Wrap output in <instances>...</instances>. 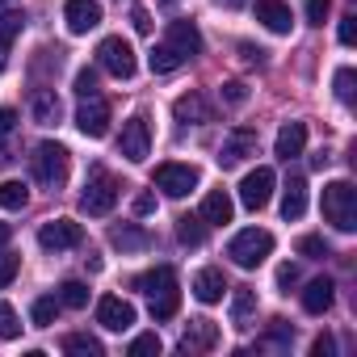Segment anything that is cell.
<instances>
[{"label":"cell","instance_id":"cell-4","mask_svg":"<svg viewBox=\"0 0 357 357\" xmlns=\"http://www.w3.org/2000/svg\"><path fill=\"white\" fill-rule=\"evenodd\" d=\"M269 252H273V236H269L265 227H244V231H236L231 244H227V257H231L240 269H257Z\"/></svg>","mask_w":357,"mask_h":357},{"label":"cell","instance_id":"cell-15","mask_svg":"<svg viewBox=\"0 0 357 357\" xmlns=\"http://www.w3.org/2000/svg\"><path fill=\"white\" fill-rule=\"evenodd\" d=\"M63 22H68L72 34H89V30L101 26V5H97V0H68V5H63Z\"/></svg>","mask_w":357,"mask_h":357},{"label":"cell","instance_id":"cell-25","mask_svg":"<svg viewBox=\"0 0 357 357\" xmlns=\"http://www.w3.org/2000/svg\"><path fill=\"white\" fill-rule=\"evenodd\" d=\"M109 244L122 248V252H143V248L151 244V236H147L143 227H135V223H122V227L109 231Z\"/></svg>","mask_w":357,"mask_h":357},{"label":"cell","instance_id":"cell-16","mask_svg":"<svg viewBox=\"0 0 357 357\" xmlns=\"http://www.w3.org/2000/svg\"><path fill=\"white\" fill-rule=\"evenodd\" d=\"M172 114H176V122H185V126H206L215 118V109H211V101L202 93H181L172 101Z\"/></svg>","mask_w":357,"mask_h":357},{"label":"cell","instance_id":"cell-3","mask_svg":"<svg viewBox=\"0 0 357 357\" xmlns=\"http://www.w3.org/2000/svg\"><path fill=\"white\" fill-rule=\"evenodd\" d=\"M324 219L336 227V231H353L357 227V190L349 181H328L324 185Z\"/></svg>","mask_w":357,"mask_h":357},{"label":"cell","instance_id":"cell-35","mask_svg":"<svg viewBox=\"0 0 357 357\" xmlns=\"http://www.w3.org/2000/svg\"><path fill=\"white\" fill-rule=\"evenodd\" d=\"M298 252L311 257V261H324V257H328V244H324V236H303V240H298Z\"/></svg>","mask_w":357,"mask_h":357},{"label":"cell","instance_id":"cell-38","mask_svg":"<svg viewBox=\"0 0 357 357\" xmlns=\"http://www.w3.org/2000/svg\"><path fill=\"white\" fill-rule=\"evenodd\" d=\"M76 93L80 97H97V68H80L76 72Z\"/></svg>","mask_w":357,"mask_h":357},{"label":"cell","instance_id":"cell-47","mask_svg":"<svg viewBox=\"0 0 357 357\" xmlns=\"http://www.w3.org/2000/svg\"><path fill=\"white\" fill-rule=\"evenodd\" d=\"M13 126H17V114H13V109H0V139H9Z\"/></svg>","mask_w":357,"mask_h":357},{"label":"cell","instance_id":"cell-33","mask_svg":"<svg viewBox=\"0 0 357 357\" xmlns=\"http://www.w3.org/2000/svg\"><path fill=\"white\" fill-rule=\"evenodd\" d=\"M22 336V319L9 303H0V340H17Z\"/></svg>","mask_w":357,"mask_h":357},{"label":"cell","instance_id":"cell-20","mask_svg":"<svg viewBox=\"0 0 357 357\" xmlns=\"http://www.w3.org/2000/svg\"><path fill=\"white\" fill-rule=\"evenodd\" d=\"M30 114H34V122H38V126H55V122H59V114H63V105H59L55 89H34V97H30Z\"/></svg>","mask_w":357,"mask_h":357},{"label":"cell","instance_id":"cell-37","mask_svg":"<svg viewBox=\"0 0 357 357\" xmlns=\"http://www.w3.org/2000/svg\"><path fill=\"white\" fill-rule=\"evenodd\" d=\"M17 269H22V257H13V252H0V290H5V286L17 278Z\"/></svg>","mask_w":357,"mask_h":357},{"label":"cell","instance_id":"cell-48","mask_svg":"<svg viewBox=\"0 0 357 357\" xmlns=\"http://www.w3.org/2000/svg\"><path fill=\"white\" fill-rule=\"evenodd\" d=\"M240 55H244V63H265V51L252 43H240Z\"/></svg>","mask_w":357,"mask_h":357},{"label":"cell","instance_id":"cell-31","mask_svg":"<svg viewBox=\"0 0 357 357\" xmlns=\"http://www.w3.org/2000/svg\"><path fill=\"white\" fill-rule=\"evenodd\" d=\"M30 202V190L22 181H0V206L5 211H22Z\"/></svg>","mask_w":357,"mask_h":357},{"label":"cell","instance_id":"cell-43","mask_svg":"<svg viewBox=\"0 0 357 357\" xmlns=\"http://www.w3.org/2000/svg\"><path fill=\"white\" fill-rule=\"evenodd\" d=\"M130 22H135V30H139V34H151V17H147V9H143V5H135V9H130Z\"/></svg>","mask_w":357,"mask_h":357},{"label":"cell","instance_id":"cell-40","mask_svg":"<svg viewBox=\"0 0 357 357\" xmlns=\"http://www.w3.org/2000/svg\"><path fill=\"white\" fill-rule=\"evenodd\" d=\"M328 9H332V0H307V22H311V26H324Z\"/></svg>","mask_w":357,"mask_h":357},{"label":"cell","instance_id":"cell-5","mask_svg":"<svg viewBox=\"0 0 357 357\" xmlns=\"http://www.w3.org/2000/svg\"><path fill=\"white\" fill-rule=\"evenodd\" d=\"M114 202H118V181L105 168H93L89 181H84V194H80V211L84 215H109Z\"/></svg>","mask_w":357,"mask_h":357},{"label":"cell","instance_id":"cell-8","mask_svg":"<svg viewBox=\"0 0 357 357\" xmlns=\"http://www.w3.org/2000/svg\"><path fill=\"white\" fill-rule=\"evenodd\" d=\"M151 181H155V190H164L168 198H185L190 190H198L202 172H198L194 164H160Z\"/></svg>","mask_w":357,"mask_h":357},{"label":"cell","instance_id":"cell-50","mask_svg":"<svg viewBox=\"0 0 357 357\" xmlns=\"http://www.w3.org/2000/svg\"><path fill=\"white\" fill-rule=\"evenodd\" d=\"M227 5H236V0H227Z\"/></svg>","mask_w":357,"mask_h":357},{"label":"cell","instance_id":"cell-12","mask_svg":"<svg viewBox=\"0 0 357 357\" xmlns=\"http://www.w3.org/2000/svg\"><path fill=\"white\" fill-rule=\"evenodd\" d=\"M252 151H257V130L236 126V130L223 139V147H219V164H223V168H236V164H244Z\"/></svg>","mask_w":357,"mask_h":357},{"label":"cell","instance_id":"cell-6","mask_svg":"<svg viewBox=\"0 0 357 357\" xmlns=\"http://www.w3.org/2000/svg\"><path fill=\"white\" fill-rule=\"evenodd\" d=\"M97 68H105L114 80H130L139 63H135L130 43H126L122 34H114V38H101V47H97Z\"/></svg>","mask_w":357,"mask_h":357},{"label":"cell","instance_id":"cell-2","mask_svg":"<svg viewBox=\"0 0 357 357\" xmlns=\"http://www.w3.org/2000/svg\"><path fill=\"white\" fill-rule=\"evenodd\" d=\"M30 168H34V181H38L43 190H63L68 168H72L68 147H59V143H38L34 155H30Z\"/></svg>","mask_w":357,"mask_h":357},{"label":"cell","instance_id":"cell-32","mask_svg":"<svg viewBox=\"0 0 357 357\" xmlns=\"http://www.w3.org/2000/svg\"><path fill=\"white\" fill-rule=\"evenodd\" d=\"M55 298H59V307H76L80 311V307H89V286L84 282H63Z\"/></svg>","mask_w":357,"mask_h":357},{"label":"cell","instance_id":"cell-23","mask_svg":"<svg viewBox=\"0 0 357 357\" xmlns=\"http://www.w3.org/2000/svg\"><path fill=\"white\" fill-rule=\"evenodd\" d=\"M194 294H198V303H219V298L227 294L223 269H202V273L194 278Z\"/></svg>","mask_w":357,"mask_h":357},{"label":"cell","instance_id":"cell-10","mask_svg":"<svg viewBox=\"0 0 357 357\" xmlns=\"http://www.w3.org/2000/svg\"><path fill=\"white\" fill-rule=\"evenodd\" d=\"M273 185H278L273 168L257 164V168L244 176V181H240V202H244L248 211H261V206H269V198H273Z\"/></svg>","mask_w":357,"mask_h":357},{"label":"cell","instance_id":"cell-41","mask_svg":"<svg viewBox=\"0 0 357 357\" xmlns=\"http://www.w3.org/2000/svg\"><path fill=\"white\" fill-rule=\"evenodd\" d=\"M223 97H227V105H244L248 101V89L240 80H231V84H223Z\"/></svg>","mask_w":357,"mask_h":357},{"label":"cell","instance_id":"cell-44","mask_svg":"<svg viewBox=\"0 0 357 357\" xmlns=\"http://www.w3.org/2000/svg\"><path fill=\"white\" fill-rule=\"evenodd\" d=\"M130 211H135L139 219H143V215H151V211H155V194H139V198L130 202Z\"/></svg>","mask_w":357,"mask_h":357},{"label":"cell","instance_id":"cell-29","mask_svg":"<svg viewBox=\"0 0 357 357\" xmlns=\"http://www.w3.org/2000/svg\"><path fill=\"white\" fill-rule=\"evenodd\" d=\"M63 353H76V357H101L105 349H101L97 336H89V332H72V336H63Z\"/></svg>","mask_w":357,"mask_h":357},{"label":"cell","instance_id":"cell-49","mask_svg":"<svg viewBox=\"0 0 357 357\" xmlns=\"http://www.w3.org/2000/svg\"><path fill=\"white\" fill-rule=\"evenodd\" d=\"M9 236H13V227H9V223H0V248L9 244Z\"/></svg>","mask_w":357,"mask_h":357},{"label":"cell","instance_id":"cell-34","mask_svg":"<svg viewBox=\"0 0 357 357\" xmlns=\"http://www.w3.org/2000/svg\"><path fill=\"white\" fill-rule=\"evenodd\" d=\"M30 315H34V324H38V328H47V324H55V315H59V298H51V294H47V298H38Z\"/></svg>","mask_w":357,"mask_h":357},{"label":"cell","instance_id":"cell-7","mask_svg":"<svg viewBox=\"0 0 357 357\" xmlns=\"http://www.w3.org/2000/svg\"><path fill=\"white\" fill-rule=\"evenodd\" d=\"M118 151H122L130 164H143V160H147V151H151V122H147V114H130V118L122 122Z\"/></svg>","mask_w":357,"mask_h":357},{"label":"cell","instance_id":"cell-46","mask_svg":"<svg viewBox=\"0 0 357 357\" xmlns=\"http://www.w3.org/2000/svg\"><path fill=\"white\" fill-rule=\"evenodd\" d=\"M311 353H315V357H332V353H336V340H332V336L324 332V336H315V344H311Z\"/></svg>","mask_w":357,"mask_h":357},{"label":"cell","instance_id":"cell-27","mask_svg":"<svg viewBox=\"0 0 357 357\" xmlns=\"http://www.w3.org/2000/svg\"><path fill=\"white\" fill-rule=\"evenodd\" d=\"M147 63H151V72H155V76H168V72H176V68H181V63H190V59H185L181 51H176V47L160 43V47L151 51V59H147Z\"/></svg>","mask_w":357,"mask_h":357},{"label":"cell","instance_id":"cell-22","mask_svg":"<svg viewBox=\"0 0 357 357\" xmlns=\"http://www.w3.org/2000/svg\"><path fill=\"white\" fill-rule=\"evenodd\" d=\"M215 340H219V328H215L211 319H194V324L185 328V336H181V353H202V349H215Z\"/></svg>","mask_w":357,"mask_h":357},{"label":"cell","instance_id":"cell-21","mask_svg":"<svg viewBox=\"0 0 357 357\" xmlns=\"http://www.w3.org/2000/svg\"><path fill=\"white\" fill-rule=\"evenodd\" d=\"M303 147H307V126L303 122H286L282 130H278V143H273V151L290 164L294 155H303Z\"/></svg>","mask_w":357,"mask_h":357},{"label":"cell","instance_id":"cell-13","mask_svg":"<svg viewBox=\"0 0 357 357\" xmlns=\"http://www.w3.org/2000/svg\"><path fill=\"white\" fill-rule=\"evenodd\" d=\"M252 13H257V22H261L269 34H290V30H294V13H290L286 0H257Z\"/></svg>","mask_w":357,"mask_h":357},{"label":"cell","instance_id":"cell-14","mask_svg":"<svg viewBox=\"0 0 357 357\" xmlns=\"http://www.w3.org/2000/svg\"><path fill=\"white\" fill-rule=\"evenodd\" d=\"M97 324L109 328V332H126V328L135 324V307H130L126 298H118V294H105V298L97 303Z\"/></svg>","mask_w":357,"mask_h":357},{"label":"cell","instance_id":"cell-18","mask_svg":"<svg viewBox=\"0 0 357 357\" xmlns=\"http://www.w3.org/2000/svg\"><path fill=\"white\" fill-rule=\"evenodd\" d=\"M231 215H236V202L227 198V190H211L206 198H202V223H215V227H223V223H231Z\"/></svg>","mask_w":357,"mask_h":357},{"label":"cell","instance_id":"cell-39","mask_svg":"<svg viewBox=\"0 0 357 357\" xmlns=\"http://www.w3.org/2000/svg\"><path fill=\"white\" fill-rule=\"evenodd\" d=\"M332 84H336V97L349 105L353 101V68H336V80Z\"/></svg>","mask_w":357,"mask_h":357},{"label":"cell","instance_id":"cell-30","mask_svg":"<svg viewBox=\"0 0 357 357\" xmlns=\"http://www.w3.org/2000/svg\"><path fill=\"white\" fill-rule=\"evenodd\" d=\"M26 30V13H17V9H9V13H0V51H9L13 47V38Z\"/></svg>","mask_w":357,"mask_h":357},{"label":"cell","instance_id":"cell-19","mask_svg":"<svg viewBox=\"0 0 357 357\" xmlns=\"http://www.w3.org/2000/svg\"><path fill=\"white\" fill-rule=\"evenodd\" d=\"M303 215H307V181L294 172L282 190V219L290 223V219H303Z\"/></svg>","mask_w":357,"mask_h":357},{"label":"cell","instance_id":"cell-17","mask_svg":"<svg viewBox=\"0 0 357 357\" xmlns=\"http://www.w3.org/2000/svg\"><path fill=\"white\" fill-rule=\"evenodd\" d=\"M168 47H176L185 59H194L202 51V34L194 22H168Z\"/></svg>","mask_w":357,"mask_h":357},{"label":"cell","instance_id":"cell-1","mask_svg":"<svg viewBox=\"0 0 357 357\" xmlns=\"http://www.w3.org/2000/svg\"><path fill=\"white\" fill-rule=\"evenodd\" d=\"M135 290H143L151 298V319H172L176 307H181V290H176V269L172 265H155L147 273L135 278Z\"/></svg>","mask_w":357,"mask_h":357},{"label":"cell","instance_id":"cell-9","mask_svg":"<svg viewBox=\"0 0 357 357\" xmlns=\"http://www.w3.org/2000/svg\"><path fill=\"white\" fill-rule=\"evenodd\" d=\"M38 244L47 252H68V248H80L84 244V227L72 223V219H51L38 227Z\"/></svg>","mask_w":357,"mask_h":357},{"label":"cell","instance_id":"cell-26","mask_svg":"<svg viewBox=\"0 0 357 357\" xmlns=\"http://www.w3.org/2000/svg\"><path fill=\"white\" fill-rule=\"evenodd\" d=\"M252 315H257V290L240 286V290L231 294V324H236V328H248Z\"/></svg>","mask_w":357,"mask_h":357},{"label":"cell","instance_id":"cell-11","mask_svg":"<svg viewBox=\"0 0 357 357\" xmlns=\"http://www.w3.org/2000/svg\"><path fill=\"white\" fill-rule=\"evenodd\" d=\"M76 130L89 135V139H101L109 130V105L101 97H80V109H76Z\"/></svg>","mask_w":357,"mask_h":357},{"label":"cell","instance_id":"cell-36","mask_svg":"<svg viewBox=\"0 0 357 357\" xmlns=\"http://www.w3.org/2000/svg\"><path fill=\"white\" fill-rule=\"evenodd\" d=\"M130 357H143V353H160V336L155 332H143V336H135L130 340V349H126Z\"/></svg>","mask_w":357,"mask_h":357},{"label":"cell","instance_id":"cell-45","mask_svg":"<svg viewBox=\"0 0 357 357\" xmlns=\"http://www.w3.org/2000/svg\"><path fill=\"white\" fill-rule=\"evenodd\" d=\"M294 282H298V265H282V269H278V286L290 294V286H294Z\"/></svg>","mask_w":357,"mask_h":357},{"label":"cell","instance_id":"cell-28","mask_svg":"<svg viewBox=\"0 0 357 357\" xmlns=\"http://www.w3.org/2000/svg\"><path fill=\"white\" fill-rule=\"evenodd\" d=\"M176 240H181L185 248H202V240H206V223L194 219V215H181V219H176Z\"/></svg>","mask_w":357,"mask_h":357},{"label":"cell","instance_id":"cell-42","mask_svg":"<svg viewBox=\"0 0 357 357\" xmlns=\"http://www.w3.org/2000/svg\"><path fill=\"white\" fill-rule=\"evenodd\" d=\"M340 43H344V47H353V43H357V17H353V13H349V17H340Z\"/></svg>","mask_w":357,"mask_h":357},{"label":"cell","instance_id":"cell-24","mask_svg":"<svg viewBox=\"0 0 357 357\" xmlns=\"http://www.w3.org/2000/svg\"><path fill=\"white\" fill-rule=\"evenodd\" d=\"M332 282L328 278H315V282H307V290H303V311L307 315H324L328 307H332Z\"/></svg>","mask_w":357,"mask_h":357}]
</instances>
